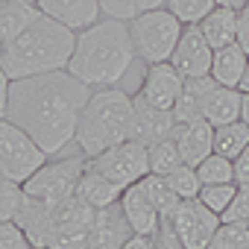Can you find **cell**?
Returning a JSON list of instances; mask_svg holds the SVG:
<instances>
[{
    "mask_svg": "<svg viewBox=\"0 0 249 249\" xmlns=\"http://www.w3.org/2000/svg\"><path fill=\"white\" fill-rule=\"evenodd\" d=\"M240 120L249 126V94H243V103H240Z\"/></svg>",
    "mask_w": 249,
    "mask_h": 249,
    "instance_id": "f35d334b",
    "label": "cell"
},
{
    "mask_svg": "<svg viewBox=\"0 0 249 249\" xmlns=\"http://www.w3.org/2000/svg\"><path fill=\"white\" fill-rule=\"evenodd\" d=\"M220 223H237L249 229V185H237V194L229 202V208L220 214Z\"/></svg>",
    "mask_w": 249,
    "mask_h": 249,
    "instance_id": "1f68e13d",
    "label": "cell"
},
{
    "mask_svg": "<svg viewBox=\"0 0 249 249\" xmlns=\"http://www.w3.org/2000/svg\"><path fill=\"white\" fill-rule=\"evenodd\" d=\"M147 153H150V173H159V176H167V173H173L179 164H185V161H182V153H179V147H176V141H173V135H170V138H161V141H156V144H150Z\"/></svg>",
    "mask_w": 249,
    "mask_h": 249,
    "instance_id": "603a6c76",
    "label": "cell"
},
{
    "mask_svg": "<svg viewBox=\"0 0 249 249\" xmlns=\"http://www.w3.org/2000/svg\"><path fill=\"white\" fill-rule=\"evenodd\" d=\"M246 147H249V126L243 120H231L226 126H214V153L237 161Z\"/></svg>",
    "mask_w": 249,
    "mask_h": 249,
    "instance_id": "7402d4cb",
    "label": "cell"
},
{
    "mask_svg": "<svg viewBox=\"0 0 249 249\" xmlns=\"http://www.w3.org/2000/svg\"><path fill=\"white\" fill-rule=\"evenodd\" d=\"M9 91H12V76L0 65V120L6 117V108H9Z\"/></svg>",
    "mask_w": 249,
    "mask_h": 249,
    "instance_id": "836d02e7",
    "label": "cell"
},
{
    "mask_svg": "<svg viewBox=\"0 0 249 249\" xmlns=\"http://www.w3.org/2000/svg\"><path fill=\"white\" fill-rule=\"evenodd\" d=\"M76 47V33L68 30L65 24L41 15L33 21L24 33L6 41L3 47V71L12 79H27V76H41L53 71H68V62Z\"/></svg>",
    "mask_w": 249,
    "mask_h": 249,
    "instance_id": "3957f363",
    "label": "cell"
},
{
    "mask_svg": "<svg viewBox=\"0 0 249 249\" xmlns=\"http://www.w3.org/2000/svg\"><path fill=\"white\" fill-rule=\"evenodd\" d=\"M237 194V182H223V185H202L199 188V202H205L214 214H223L229 208V202Z\"/></svg>",
    "mask_w": 249,
    "mask_h": 249,
    "instance_id": "f546056e",
    "label": "cell"
},
{
    "mask_svg": "<svg viewBox=\"0 0 249 249\" xmlns=\"http://www.w3.org/2000/svg\"><path fill=\"white\" fill-rule=\"evenodd\" d=\"M196 176L202 185H223V182H237L234 176V161L220 156V153H211L208 159H202L196 164Z\"/></svg>",
    "mask_w": 249,
    "mask_h": 249,
    "instance_id": "d4e9b609",
    "label": "cell"
},
{
    "mask_svg": "<svg viewBox=\"0 0 249 249\" xmlns=\"http://www.w3.org/2000/svg\"><path fill=\"white\" fill-rule=\"evenodd\" d=\"M246 3H249V0H217V6H229V9H246Z\"/></svg>",
    "mask_w": 249,
    "mask_h": 249,
    "instance_id": "74e56055",
    "label": "cell"
},
{
    "mask_svg": "<svg viewBox=\"0 0 249 249\" xmlns=\"http://www.w3.org/2000/svg\"><path fill=\"white\" fill-rule=\"evenodd\" d=\"M135 123V97L126 88H94L88 106L82 108L76 150L88 159L129 141Z\"/></svg>",
    "mask_w": 249,
    "mask_h": 249,
    "instance_id": "277c9868",
    "label": "cell"
},
{
    "mask_svg": "<svg viewBox=\"0 0 249 249\" xmlns=\"http://www.w3.org/2000/svg\"><path fill=\"white\" fill-rule=\"evenodd\" d=\"M132 234H135V231H132L129 220L123 217L120 202H117V205H111V208H100V211H97L85 249H123Z\"/></svg>",
    "mask_w": 249,
    "mask_h": 249,
    "instance_id": "7c38bea8",
    "label": "cell"
},
{
    "mask_svg": "<svg viewBox=\"0 0 249 249\" xmlns=\"http://www.w3.org/2000/svg\"><path fill=\"white\" fill-rule=\"evenodd\" d=\"M208 249H249V229L237 223H220Z\"/></svg>",
    "mask_w": 249,
    "mask_h": 249,
    "instance_id": "f1b7e54d",
    "label": "cell"
},
{
    "mask_svg": "<svg viewBox=\"0 0 249 249\" xmlns=\"http://www.w3.org/2000/svg\"><path fill=\"white\" fill-rule=\"evenodd\" d=\"M0 249H38L18 223H0Z\"/></svg>",
    "mask_w": 249,
    "mask_h": 249,
    "instance_id": "d6a6232c",
    "label": "cell"
},
{
    "mask_svg": "<svg viewBox=\"0 0 249 249\" xmlns=\"http://www.w3.org/2000/svg\"><path fill=\"white\" fill-rule=\"evenodd\" d=\"M234 176H237V185H249V147L234 161Z\"/></svg>",
    "mask_w": 249,
    "mask_h": 249,
    "instance_id": "d590c367",
    "label": "cell"
},
{
    "mask_svg": "<svg viewBox=\"0 0 249 249\" xmlns=\"http://www.w3.org/2000/svg\"><path fill=\"white\" fill-rule=\"evenodd\" d=\"M237 44L249 53V6L240 9V18H237Z\"/></svg>",
    "mask_w": 249,
    "mask_h": 249,
    "instance_id": "e575fe53",
    "label": "cell"
},
{
    "mask_svg": "<svg viewBox=\"0 0 249 249\" xmlns=\"http://www.w3.org/2000/svg\"><path fill=\"white\" fill-rule=\"evenodd\" d=\"M21 205H24V185L18 182L0 185V223H15Z\"/></svg>",
    "mask_w": 249,
    "mask_h": 249,
    "instance_id": "4dcf8cb0",
    "label": "cell"
},
{
    "mask_svg": "<svg viewBox=\"0 0 249 249\" xmlns=\"http://www.w3.org/2000/svg\"><path fill=\"white\" fill-rule=\"evenodd\" d=\"M167 182H170V188L176 191L179 199H196L199 188H202V182L196 176V167H191V164H179L173 173H167Z\"/></svg>",
    "mask_w": 249,
    "mask_h": 249,
    "instance_id": "83f0119b",
    "label": "cell"
},
{
    "mask_svg": "<svg viewBox=\"0 0 249 249\" xmlns=\"http://www.w3.org/2000/svg\"><path fill=\"white\" fill-rule=\"evenodd\" d=\"M123 249H159V243H156L153 234H132Z\"/></svg>",
    "mask_w": 249,
    "mask_h": 249,
    "instance_id": "8d00e7d4",
    "label": "cell"
},
{
    "mask_svg": "<svg viewBox=\"0 0 249 249\" xmlns=\"http://www.w3.org/2000/svg\"><path fill=\"white\" fill-rule=\"evenodd\" d=\"M138 185L144 188V194L150 196V202H153V205L161 211V217H167V214L176 208L179 196H176V191L170 188L167 176H159V173H147V176H144Z\"/></svg>",
    "mask_w": 249,
    "mask_h": 249,
    "instance_id": "cb8c5ba5",
    "label": "cell"
},
{
    "mask_svg": "<svg viewBox=\"0 0 249 249\" xmlns=\"http://www.w3.org/2000/svg\"><path fill=\"white\" fill-rule=\"evenodd\" d=\"M246 65H249V53L231 41L220 50H214V62H211V79L217 85H226V88H240L243 82V73H246Z\"/></svg>",
    "mask_w": 249,
    "mask_h": 249,
    "instance_id": "d6986e66",
    "label": "cell"
},
{
    "mask_svg": "<svg viewBox=\"0 0 249 249\" xmlns=\"http://www.w3.org/2000/svg\"><path fill=\"white\" fill-rule=\"evenodd\" d=\"M76 196H79L82 202H88L91 208L100 211V208L117 205L120 196H123V188L114 185L108 176H103V173L91 164V159H88V164H85V170H82V176H79V185H76Z\"/></svg>",
    "mask_w": 249,
    "mask_h": 249,
    "instance_id": "2e32d148",
    "label": "cell"
},
{
    "mask_svg": "<svg viewBox=\"0 0 249 249\" xmlns=\"http://www.w3.org/2000/svg\"><path fill=\"white\" fill-rule=\"evenodd\" d=\"M38 18H41V9L36 0H0V36L6 41L24 33Z\"/></svg>",
    "mask_w": 249,
    "mask_h": 249,
    "instance_id": "44dd1931",
    "label": "cell"
},
{
    "mask_svg": "<svg viewBox=\"0 0 249 249\" xmlns=\"http://www.w3.org/2000/svg\"><path fill=\"white\" fill-rule=\"evenodd\" d=\"M164 220L173 226L185 249H208L214 231L220 229V214H214L199 199H179Z\"/></svg>",
    "mask_w": 249,
    "mask_h": 249,
    "instance_id": "9c48e42d",
    "label": "cell"
},
{
    "mask_svg": "<svg viewBox=\"0 0 249 249\" xmlns=\"http://www.w3.org/2000/svg\"><path fill=\"white\" fill-rule=\"evenodd\" d=\"M237 18H240V12L237 9H229V6H214L196 27L202 30V36H205V41L214 47V50H220V47H226V44H231V41H237Z\"/></svg>",
    "mask_w": 249,
    "mask_h": 249,
    "instance_id": "ffe728a7",
    "label": "cell"
},
{
    "mask_svg": "<svg viewBox=\"0 0 249 249\" xmlns=\"http://www.w3.org/2000/svg\"><path fill=\"white\" fill-rule=\"evenodd\" d=\"M129 33H132L138 59L144 65H159V62H170V56L185 33V24L167 6H159V9L135 15L129 21Z\"/></svg>",
    "mask_w": 249,
    "mask_h": 249,
    "instance_id": "8992f818",
    "label": "cell"
},
{
    "mask_svg": "<svg viewBox=\"0 0 249 249\" xmlns=\"http://www.w3.org/2000/svg\"><path fill=\"white\" fill-rule=\"evenodd\" d=\"M94 88L71 71H53L41 76L12 79L6 120L21 126L50 159L73 150L82 108Z\"/></svg>",
    "mask_w": 249,
    "mask_h": 249,
    "instance_id": "6da1fadb",
    "label": "cell"
},
{
    "mask_svg": "<svg viewBox=\"0 0 249 249\" xmlns=\"http://www.w3.org/2000/svg\"><path fill=\"white\" fill-rule=\"evenodd\" d=\"M182 88H185V76L173 68V62H159V65H147L141 85L132 97L138 106L173 111L176 100L182 97Z\"/></svg>",
    "mask_w": 249,
    "mask_h": 249,
    "instance_id": "30bf717a",
    "label": "cell"
},
{
    "mask_svg": "<svg viewBox=\"0 0 249 249\" xmlns=\"http://www.w3.org/2000/svg\"><path fill=\"white\" fill-rule=\"evenodd\" d=\"M36 3H38L41 15L65 24L73 33H82L103 18L100 0H36Z\"/></svg>",
    "mask_w": 249,
    "mask_h": 249,
    "instance_id": "4fadbf2b",
    "label": "cell"
},
{
    "mask_svg": "<svg viewBox=\"0 0 249 249\" xmlns=\"http://www.w3.org/2000/svg\"><path fill=\"white\" fill-rule=\"evenodd\" d=\"M3 47H6V38L0 36V59H3Z\"/></svg>",
    "mask_w": 249,
    "mask_h": 249,
    "instance_id": "60d3db41",
    "label": "cell"
},
{
    "mask_svg": "<svg viewBox=\"0 0 249 249\" xmlns=\"http://www.w3.org/2000/svg\"><path fill=\"white\" fill-rule=\"evenodd\" d=\"M246 6H249V3H246Z\"/></svg>",
    "mask_w": 249,
    "mask_h": 249,
    "instance_id": "b9f144b4",
    "label": "cell"
},
{
    "mask_svg": "<svg viewBox=\"0 0 249 249\" xmlns=\"http://www.w3.org/2000/svg\"><path fill=\"white\" fill-rule=\"evenodd\" d=\"M47 153L21 129L12 120H0V170H3L12 182L24 185L27 179H33L44 164H47Z\"/></svg>",
    "mask_w": 249,
    "mask_h": 249,
    "instance_id": "52a82bcc",
    "label": "cell"
},
{
    "mask_svg": "<svg viewBox=\"0 0 249 249\" xmlns=\"http://www.w3.org/2000/svg\"><path fill=\"white\" fill-rule=\"evenodd\" d=\"M68 71L91 88H126L129 94H135L147 65L135 53L129 21L103 15L97 24L76 33V47Z\"/></svg>",
    "mask_w": 249,
    "mask_h": 249,
    "instance_id": "7a4b0ae2",
    "label": "cell"
},
{
    "mask_svg": "<svg viewBox=\"0 0 249 249\" xmlns=\"http://www.w3.org/2000/svg\"><path fill=\"white\" fill-rule=\"evenodd\" d=\"M240 103H243V91L240 88L214 85L202 97V117L211 123V126H226V123H231V120H240Z\"/></svg>",
    "mask_w": 249,
    "mask_h": 249,
    "instance_id": "e0dca14e",
    "label": "cell"
},
{
    "mask_svg": "<svg viewBox=\"0 0 249 249\" xmlns=\"http://www.w3.org/2000/svg\"><path fill=\"white\" fill-rule=\"evenodd\" d=\"M173 129H176L173 111H161V108H150V106L135 103V123H132V138L135 141L150 147L161 138H170Z\"/></svg>",
    "mask_w": 249,
    "mask_h": 249,
    "instance_id": "ac0fdd59",
    "label": "cell"
},
{
    "mask_svg": "<svg viewBox=\"0 0 249 249\" xmlns=\"http://www.w3.org/2000/svg\"><path fill=\"white\" fill-rule=\"evenodd\" d=\"M91 164L103 176H108L114 185H120L123 191H126L129 185L141 182L150 173V153H147V144L129 138V141H123V144H117V147L94 156Z\"/></svg>",
    "mask_w": 249,
    "mask_h": 249,
    "instance_id": "ba28073f",
    "label": "cell"
},
{
    "mask_svg": "<svg viewBox=\"0 0 249 249\" xmlns=\"http://www.w3.org/2000/svg\"><path fill=\"white\" fill-rule=\"evenodd\" d=\"M85 164H88V156H82L76 147L62 153V156H56L53 161L47 159V164L33 179L24 182V196L33 205L44 208V211L59 205L62 199L76 194V185H79V176H82Z\"/></svg>",
    "mask_w": 249,
    "mask_h": 249,
    "instance_id": "5b68a950",
    "label": "cell"
},
{
    "mask_svg": "<svg viewBox=\"0 0 249 249\" xmlns=\"http://www.w3.org/2000/svg\"><path fill=\"white\" fill-rule=\"evenodd\" d=\"M120 211H123V217L129 220V226H132L135 234H156L159 226H161V220H164L161 211L150 202V196L144 194V188H141L138 182L123 191V196H120Z\"/></svg>",
    "mask_w": 249,
    "mask_h": 249,
    "instance_id": "9a60e30c",
    "label": "cell"
},
{
    "mask_svg": "<svg viewBox=\"0 0 249 249\" xmlns=\"http://www.w3.org/2000/svg\"><path fill=\"white\" fill-rule=\"evenodd\" d=\"M164 6V0H100V9L106 18H117V21H132L141 12L159 9Z\"/></svg>",
    "mask_w": 249,
    "mask_h": 249,
    "instance_id": "484cf974",
    "label": "cell"
},
{
    "mask_svg": "<svg viewBox=\"0 0 249 249\" xmlns=\"http://www.w3.org/2000/svg\"><path fill=\"white\" fill-rule=\"evenodd\" d=\"M164 6H167L185 27H196V24L217 6V0H164Z\"/></svg>",
    "mask_w": 249,
    "mask_h": 249,
    "instance_id": "4316f807",
    "label": "cell"
},
{
    "mask_svg": "<svg viewBox=\"0 0 249 249\" xmlns=\"http://www.w3.org/2000/svg\"><path fill=\"white\" fill-rule=\"evenodd\" d=\"M240 91L249 94V65H246V73H243V82H240Z\"/></svg>",
    "mask_w": 249,
    "mask_h": 249,
    "instance_id": "ab89813d",
    "label": "cell"
},
{
    "mask_svg": "<svg viewBox=\"0 0 249 249\" xmlns=\"http://www.w3.org/2000/svg\"><path fill=\"white\" fill-rule=\"evenodd\" d=\"M173 68L185 76V79H199L211 73V62H214V47L205 41L199 27H185L173 56H170Z\"/></svg>",
    "mask_w": 249,
    "mask_h": 249,
    "instance_id": "8fae6325",
    "label": "cell"
},
{
    "mask_svg": "<svg viewBox=\"0 0 249 249\" xmlns=\"http://www.w3.org/2000/svg\"><path fill=\"white\" fill-rule=\"evenodd\" d=\"M173 141L182 153V161L196 167L202 159H208L214 153V126L202 117L194 123H176L173 129Z\"/></svg>",
    "mask_w": 249,
    "mask_h": 249,
    "instance_id": "5bb4252c",
    "label": "cell"
}]
</instances>
